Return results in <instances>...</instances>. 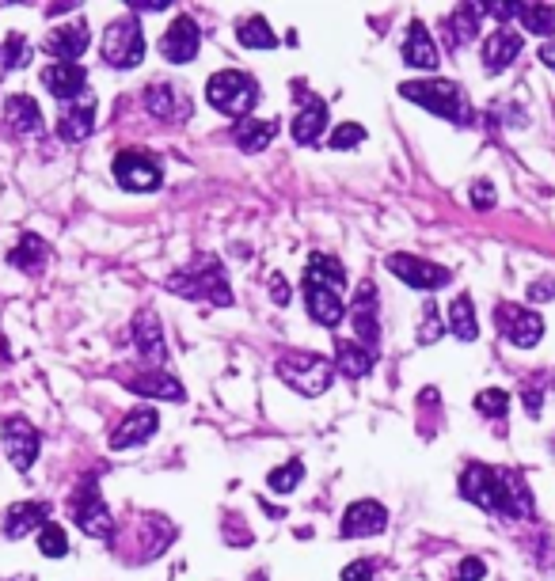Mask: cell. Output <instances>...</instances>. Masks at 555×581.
Returning a JSON list of instances; mask_svg holds the SVG:
<instances>
[{
    "mask_svg": "<svg viewBox=\"0 0 555 581\" xmlns=\"http://www.w3.org/2000/svg\"><path fill=\"white\" fill-rule=\"evenodd\" d=\"M487 574V566H483V559H464V563L457 566V578L460 581H479Z\"/></svg>",
    "mask_w": 555,
    "mask_h": 581,
    "instance_id": "43",
    "label": "cell"
},
{
    "mask_svg": "<svg viewBox=\"0 0 555 581\" xmlns=\"http://www.w3.org/2000/svg\"><path fill=\"white\" fill-rule=\"evenodd\" d=\"M476 16H479L476 4H464L457 16H453V31H449V35H453V46H468V42L476 38Z\"/></svg>",
    "mask_w": 555,
    "mask_h": 581,
    "instance_id": "35",
    "label": "cell"
},
{
    "mask_svg": "<svg viewBox=\"0 0 555 581\" xmlns=\"http://www.w3.org/2000/svg\"><path fill=\"white\" fill-rule=\"evenodd\" d=\"M39 551L46 555V559H61V555H69V536H65V528L61 525H50L39 532Z\"/></svg>",
    "mask_w": 555,
    "mask_h": 581,
    "instance_id": "34",
    "label": "cell"
},
{
    "mask_svg": "<svg viewBox=\"0 0 555 581\" xmlns=\"http://www.w3.org/2000/svg\"><path fill=\"white\" fill-rule=\"evenodd\" d=\"M206 99H210L213 111L229 114V118H248L259 103V84L240 69H225V73H213L206 84Z\"/></svg>",
    "mask_w": 555,
    "mask_h": 581,
    "instance_id": "4",
    "label": "cell"
},
{
    "mask_svg": "<svg viewBox=\"0 0 555 581\" xmlns=\"http://www.w3.org/2000/svg\"><path fill=\"white\" fill-rule=\"evenodd\" d=\"M4 122L16 133H42V111L31 95H8L4 99Z\"/></svg>",
    "mask_w": 555,
    "mask_h": 581,
    "instance_id": "24",
    "label": "cell"
},
{
    "mask_svg": "<svg viewBox=\"0 0 555 581\" xmlns=\"http://www.w3.org/2000/svg\"><path fill=\"white\" fill-rule=\"evenodd\" d=\"M236 38H240V46H248V50H274L278 46V35L267 27V19H244L240 23V31H236Z\"/></svg>",
    "mask_w": 555,
    "mask_h": 581,
    "instance_id": "32",
    "label": "cell"
},
{
    "mask_svg": "<svg viewBox=\"0 0 555 581\" xmlns=\"http://www.w3.org/2000/svg\"><path fill=\"white\" fill-rule=\"evenodd\" d=\"M156 426H160L156 411H149V407L130 411L115 426V433H111V449H134V445H145V441L156 433Z\"/></svg>",
    "mask_w": 555,
    "mask_h": 581,
    "instance_id": "18",
    "label": "cell"
},
{
    "mask_svg": "<svg viewBox=\"0 0 555 581\" xmlns=\"http://www.w3.org/2000/svg\"><path fill=\"white\" fill-rule=\"evenodd\" d=\"M472 206H476V209H491V206H495V187H491L487 179H479L476 187H472Z\"/></svg>",
    "mask_w": 555,
    "mask_h": 581,
    "instance_id": "41",
    "label": "cell"
},
{
    "mask_svg": "<svg viewBox=\"0 0 555 581\" xmlns=\"http://www.w3.org/2000/svg\"><path fill=\"white\" fill-rule=\"evenodd\" d=\"M301 475H305V464H301V460H289L286 468L270 471L267 487L274 490V494H289V490L301 483Z\"/></svg>",
    "mask_w": 555,
    "mask_h": 581,
    "instance_id": "37",
    "label": "cell"
},
{
    "mask_svg": "<svg viewBox=\"0 0 555 581\" xmlns=\"http://www.w3.org/2000/svg\"><path fill=\"white\" fill-rule=\"evenodd\" d=\"M27 57H31L27 42H23L20 35H12L4 46H0V76L12 73V69H20V65H27Z\"/></svg>",
    "mask_w": 555,
    "mask_h": 581,
    "instance_id": "36",
    "label": "cell"
},
{
    "mask_svg": "<svg viewBox=\"0 0 555 581\" xmlns=\"http://www.w3.org/2000/svg\"><path fill=\"white\" fill-rule=\"evenodd\" d=\"M400 95L426 107V111L441 114L453 126H468L472 122V103H468V95L460 92L453 80H403Z\"/></svg>",
    "mask_w": 555,
    "mask_h": 581,
    "instance_id": "3",
    "label": "cell"
},
{
    "mask_svg": "<svg viewBox=\"0 0 555 581\" xmlns=\"http://www.w3.org/2000/svg\"><path fill=\"white\" fill-rule=\"evenodd\" d=\"M111 168H115V179L126 190H141V194H145V190H156L164 183V168L156 164L153 156H145V152H137V149L118 152Z\"/></svg>",
    "mask_w": 555,
    "mask_h": 581,
    "instance_id": "8",
    "label": "cell"
},
{
    "mask_svg": "<svg viewBox=\"0 0 555 581\" xmlns=\"http://www.w3.org/2000/svg\"><path fill=\"white\" fill-rule=\"evenodd\" d=\"M130 392L145 395V399H168V403H179L183 399V384L175 376H164V373H145V376H134L130 380Z\"/></svg>",
    "mask_w": 555,
    "mask_h": 581,
    "instance_id": "28",
    "label": "cell"
},
{
    "mask_svg": "<svg viewBox=\"0 0 555 581\" xmlns=\"http://www.w3.org/2000/svg\"><path fill=\"white\" fill-rule=\"evenodd\" d=\"M274 137H278V122H270V118H244L232 126V141L244 152H263Z\"/></svg>",
    "mask_w": 555,
    "mask_h": 581,
    "instance_id": "25",
    "label": "cell"
},
{
    "mask_svg": "<svg viewBox=\"0 0 555 581\" xmlns=\"http://www.w3.org/2000/svg\"><path fill=\"white\" fill-rule=\"evenodd\" d=\"M8 263L20 266V270H27V274H35V270L46 263V244H42L39 236H23L20 247L8 255Z\"/></svg>",
    "mask_w": 555,
    "mask_h": 581,
    "instance_id": "33",
    "label": "cell"
},
{
    "mask_svg": "<svg viewBox=\"0 0 555 581\" xmlns=\"http://www.w3.org/2000/svg\"><path fill=\"white\" fill-rule=\"evenodd\" d=\"M540 61H544L548 69H555V42H544V46H540Z\"/></svg>",
    "mask_w": 555,
    "mask_h": 581,
    "instance_id": "45",
    "label": "cell"
},
{
    "mask_svg": "<svg viewBox=\"0 0 555 581\" xmlns=\"http://www.w3.org/2000/svg\"><path fill=\"white\" fill-rule=\"evenodd\" d=\"M73 517H77V525L84 528L88 536H96V540H115V517H111L107 506H103L96 483H84V487L77 490V498H73Z\"/></svg>",
    "mask_w": 555,
    "mask_h": 581,
    "instance_id": "9",
    "label": "cell"
},
{
    "mask_svg": "<svg viewBox=\"0 0 555 581\" xmlns=\"http://www.w3.org/2000/svg\"><path fill=\"white\" fill-rule=\"evenodd\" d=\"M46 525H50V506L46 502H20V506L8 509V517H4V536L8 540H23L27 532Z\"/></svg>",
    "mask_w": 555,
    "mask_h": 581,
    "instance_id": "23",
    "label": "cell"
},
{
    "mask_svg": "<svg viewBox=\"0 0 555 581\" xmlns=\"http://www.w3.org/2000/svg\"><path fill=\"white\" fill-rule=\"evenodd\" d=\"M514 19H521V23L540 38L555 35V8L552 4H517Z\"/></svg>",
    "mask_w": 555,
    "mask_h": 581,
    "instance_id": "31",
    "label": "cell"
},
{
    "mask_svg": "<svg viewBox=\"0 0 555 581\" xmlns=\"http://www.w3.org/2000/svg\"><path fill=\"white\" fill-rule=\"evenodd\" d=\"M293 95H297V103H301V111H297V118H293V141H297V145H316L320 133H324V126H327L324 99H320L316 92H305L301 84L293 88Z\"/></svg>",
    "mask_w": 555,
    "mask_h": 581,
    "instance_id": "14",
    "label": "cell"
},
{
    "mask_svg": "<svg viewBox=\"0 0 555 581\" xmlns=\"http://www.w3.org/2000/svg\"><path fill=\"white\" fill-rule=\"evenodd\" d=\"M343 581H373V563L369 559H358L343 570Z\"/></svg>",
    "mask_w": 555,
    "mask_h": 581,
    "instance_id": "42",
    "label": "cell"
},
{
    "mask_svg": "<svg viewBox=\"0 0 555 581\" xmlns=\"http://www.w3.org/2000/svg\"><path fill=\"white\" fill-rule=\"evenodd\" d=\"M88 23H69V27H54L50 38L42 42V50L50 57H58V65H77V57L88 50Z\"/></svg>",
    "mask_w": 555,
    "mask_h": 581,
    "instance_id": "16",
    "label": "cell"
},
{
    "mask_svg": "<svg viewBox=\"0 0 555 581\" xmlns=\"http://www.w3.org/2000/svg\"><path fill=\"white\" fill-rule=\"evenodd\" d=\"M365 141V130L358 122H343L339 130L331 133V149H354V145H362Z\"/></svg>",
    "mask_w": 555,
    "mask_h": 581,
    "instance_id": "39",
    "label": "cell"
},
{
    "mask_svg": "<svg viewBox=\"0 0 555 581\" xmlns=\"http://www.w3.org/2000/svg\"><path fill=\"white\" fill-rule=\"evenodd\" d=\"M134 342L145 361H164V335H160V319L153 312H137L134 319Z\"/></svg>",
    "mask_w": 555,
    "mask_h": 581,
    "instance_id": "26",
    "label": "cell"
},
{
    "mask_svg": "<svg viewBox=\"0 0 555 581\" xmlns=\"http://www.w3.org/2000/svg\"><path fill=\"white\" fill-rule=\"evenodd\" d=\"M403 61H407L411 69H422V73H434V69H438V42L430 38L426 23H419V19L407 27V38H403Z\"/></svg>",
    "mask_w": 555,
    "mask_h": 581,
    "instance_id": "19",
    "label": "cell"
},
{
    "mask_svg": "<svg viewBox=\"0 0 555 581\" xmlns=\"http://www.w3.org/2000/svg\"><path fill=\"white\" fill-rule=\"evenodd\" d=\"M438 338H441V319H438V308L430 304V308H426V319H422L419 342H438Z\"/></svg>",
    "mask_w": 555,
    "mask_h": 581,
    "instance_id": "40",
    "label": "cell"
},
{
    "mask_svg": "<svg viewBox=\"0 0 555 581\" xmlns=\"http://www.w3.org/2000/svg\"><path fill=\"white\" fill-rule=\"evenodd\" d=\"M92 133H96V103H92V99L61 114V122H58L61 141H88Z\"/></svg>",
    "mask_w": 555,
    "mask_h": 581,
    "instance_id": "27",
    "label": "cell"
},
{
    "mask_svg": "<svg viewBox=\"0 0 555 581\" xmlns=\"http://www.w3.org/2000/svg\"><path fill=\"white\" fill-rule=\"evenodd\" d=\"M498 327L521 350H529V346H536L544 338V319L536 316L533 308H521V304H502L498 308Z\"/></svg>",
    "mask_w": 555,
    "mask_h": 581,
    "instance_id": "11",
    "label": "cell"
},
{
    "mask_svg": "<svg viewBox=\"0 0 555 581\" xmlns=\"http://www.w3.org/2000/svg\"><path fill=\"white\" fill-rule=\"evenodd\" d=\"M145 107H149V114L168 118V122L191 118V99L175 92V84H149L145 88Z\"/></svg>",
    "mask_w": 555,
    "mask_h": 581,
    "instance_id": "22",
    "label": "cell"
},
{
    "mask_svg": "<svg viewBox=\"0 0 555 581\" xmlns=\"http://www.w3.org/2000/svg\"><path fill=\"white\" fill-rule=\"evenodd\" d=\"M460 494L468 502H476L487 513H502V517H529L533 502H529V490L517 483L514 475L487 464H468V471L460 475Z\"/></svg>",
    "mask_w": 555,
    "mask_h": 581,
    "instance_id": "1",
    "label": "cell"
},
{
    "mask_svg": "<svg viewBox=\"0 0 555 581\" xmlns=\"http://www.w3.org/2000/svg\"><path fill=\"white\" fill-rule=\"evenodd\" d=\"M39 445L42 437L31 422H23V418H8L4 422V452H8V460H12L16 471H27L39 460Z\"/></svg>",
    "mask_w": 555,
    "mask_h": 581,
    "instance_id": "12",
    "label": "cell"
},
{
    "mask_svg": "<svg viewBox=\"0 0 555 581\" xmlns=\"http://www.w3.org/2000/svg\"><path fill=\"white\" fill-rule=\"evenodd\" d=\"M388 528V513H384L381 502H354V506L343 513V536L354 540V536H377Z\"/></svg>",
    "mask_w": 555,
    "mask_h": 581,
    "instance_id": "20",
    "label": "cell"
},
{
    "mask_svg": "<svg viewBox=\"0 0 555 581\" xmlns=\"http://www.w3.org/2000/svg\"><path fill=\"white\" fill-rule=\"evenodd\" d=\"M388 270L411 289H445L453 282V274L445 266H434L426 259H415V255H388Z\"/></svg>",
    "mask_w": 555,
    "mask_h": 581,
    "instance_id": "10",
    "label": "cell"
},
{
    "mask_svg": "<svg viewBox=\"0 0 555 581\" xmlns=\"http://www.w3.org/2000/svg\"><path fill=\"white\" fill-rule=\"evenodd\" d=\"M343 285H346V270L339 259H331V255H312L308 259L305 304H308V316L316 319L320 327H335L346 316Z\"/></svg>",
    "mask_w": 555,
    "mask_h": 581,
    "instance_id": "2",
    "label": "cell"
},
{
    "mask_svg": "<svg viewBox=\"0 0 555 581\" xmlns=\"http://www.w3.org/2000/svg\"><path fill=\"white\" fill-rule=\"evenodd\" d=\"M270 289H274V300H278V304H286V300H289V285L282 282V278H274V285H270Z\"/></svg>",
    "mask_w": 555,
    "mask_h": 581,
    "instance_id": "44",
    "label": "cell"
},
{
    "mask_svg": "<svg viewBox=\"0 0 555 581\" xmlns=\"http://www.w3.org/2000/svg\"><path fill=\"white\" fill-rule=\"evenodd\" d=\"M350 319H354L358 342H362L369 354H377V346H381V323H377V285L373 282L358 285V297H354Z\"/></svg>",
    "mask_w": 555,
    "mask_h": 581,
    "instance_id": "13",
    "label": "cell"
},
{
    "mask_svg": "<svg viewBox=\"0 0 555 581\" xmlns=\"http://www.w3.org/2000/svg\"><path fill=\"white\" fill-rule=\"evenodd\" d=\"M278 376L297 395H324L331 376H335V365L320 354H282L278 357Z\"/></svg>",
    "mask_w": 555,
    "mask_h": 581,
    "instance_id": "5",
    "label": "cell"
},
{
    "mask_svg": "<svg viewBox=\"0 0 555 581\" xmlns=\"http://www.w3.org/2000/svg\"><path fill=\"white\" fill-rule=\"evenodd\" d=\"M145 57V35L137 19H115L103 35V61L111 69H137Z\"/></svg>",
    "mask_w": 555,
    "mask_h": 581,
    "instance_id": "6",
    "label": "cell"
},
{
    "mask_svg": "<svg viewBox=\"0 0 555 581\" xmlns=\"http://www.w3.org/2000/svg\"><path fill=\"white\" fill-rule=\"evenodd\" d=\"M476 411L479 414H495V418H506V411H510V395L502 392V388H487V392L476 395Z\"/></svg>",
    "mask_w": 555,
    "mask_h": 581,
    "instance_id": "38",
    "label": "cell"
},
{
    "mask_svg": "<svg viewBox=\"0 0 555 581\" xmlns=\"http://www.w3.org/2000/svg\"><path fill=\"white\" fill-rule=\"evenodd\" d=\"M373 357L362 342H350V338H335V361H339V373H346L350 380H358L373 369Z\"/></svg>",
    "mask_w": 555,
    "mask_h": 581,
    "instance_id": "29",
    "label": "cell"
},
{
    "mask_svg": "<svg viewBox=\"0 0 555 581\" xmlns=\"http://www.w3.org/2000/svg\"><path fill=\"white\" fill-rule=\"evenodd\" d=\"M449 331L460 338V342H472L479 335V323H476V308H472V300L460 297L449 304Z\"/></svg>",
    "mask_w": 555,
    "mask_h": 581,
    "instance_id": "30",
    "label": "cell"
},
{
    "mask_svg": "<svg viewBox=\"0 0 555 581\" xmlns=\"http://www.w3.org/2000/svg\"><path fill=\"white\" fill-rule=\"evenodd\" d=\"M198 46H202V31H198V23L191 16H179L168 27V35L160 38V54L168 57L172 65H187L198 57Z\"/></svg>",
    "mask_w": 555,
    "mask_h": 581,
    "instance_id": "15",
    "label": "cell"
},
{
    "mask_svg": "<svg viewBox=\"0 0 555 581\" xmlns=\"http://www.w3.org/2000/svg\"><path fill=\"white\" fill-rule=\"evenodd\" d=\"M521 46H525V42H521L517 31H510V27L495 31V35L483 42V69H487L491 76L506 73L517 57H521Z\"/></svg>",
    "mask_w": 555,
    "mask_h": 581,
    "instance_id": "17",
    "label": "cell"
},
{
    "mask_svg": "<svg viewBox=\"0 0 555 581\" xmlns=\"http://www.w3.org/2000/svg\"><path fill=\"white\" fill-rule=\"evenodd\" d=\"M168 289H172V293H187V297H202V300H210V304H232L225 274H221V266L210 263V259H206V270L172 274V278H168Z\"/></svg>",
    "mask_w": 555,
    "mask_h": 581,
    "instance_id": "7",
    "label": "cell"
},
{
    "mask_svg": "<svg viewBox=\"0 0 555 581\" xmlns=\"http://www.w3.org/2000/svg\"><path fill=\"white\" fill-rule=\"evenodd\" d=\"M42 88L58 99H77V95L88 92V73L84 65H46L42 69Z\"/></svg>",
    "mask_w": 555,
    "mask_h": 581,
    "instance_id": "21",
    "label": "cell"
}]
</instances>
